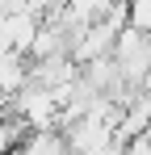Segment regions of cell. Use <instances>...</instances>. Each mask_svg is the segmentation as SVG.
I'll return each mask as SVG.
<instances>
[{"label":"cell","mask_w":151,"mask_h":155,"mask_svg":"<svg viewBox=\"0 0 151 155\" xmlns=\"http://www.w3.org/2000/svg\"><path fill=\"white\" fill-rule=\"evenodd\" d=\"M21 155H72V151H67L63 130H38L21 138Z\"/></svg>","instance_id":"obj_2"},{"label":"cell","mask_w":151,"mask_h":155,"mask_svg":"<svg viewBox=\"0 0 151 155\" xmlns=\"http://www.w3.org/2000/svg\"><path fill=\"white\" fill-rule=\"evenodd\" d=\"M13 117L25 126V134H38V130H55V122L63 117L59 105H55V92L50 88H38L29 80V88H21L13 97Z\"/></svg>","instance_id":"obj_1"}]
</instances>
